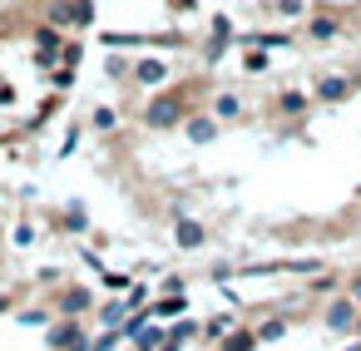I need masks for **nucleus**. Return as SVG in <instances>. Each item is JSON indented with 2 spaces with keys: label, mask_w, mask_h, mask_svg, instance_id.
<instances>
[{
  "label": "nucleus",
  "mask_w": 361,
  "mask_h": 351,
  "mask_svg": "<svg viewBox=\"0 0 361 351\" xmlns=\"http://www.w3.org/2000/svg\"><path fill=\"white\" fill-rule=\"evenodd\" d=\"M70 16H75V20H80V25H85V20H90V16H94V6H90V0H75V6H70Z\"/></svg>",
  "instance_id": "obj_9"
},
{
  "label": "nucleus",
  "mask_w": 361,
  "mask_h": 351,
  "mask_svg": "<svg viewBox=\"0 0 361 351\" xmlns=\"http://www.w3.org/2000/svg\"><path fill=\"white\" fill-rule=\"evenodd\" d=\"M218 114H223V119H233V114H238V99H233V94H223V99H218Z\"/></svg>",
  "instance_id": "obj_10"
},
{
  "label": "nucleus",
  "mask_w": 361,
  "mask_h": 351,
  "mask_svg": "<svg viewBox=\"0 0 361 351\" xmlns=\"http://www.w3.org/2000/svg\"><path fill=\"white\" fill-rule=\"evenodd\" d=\"M178 242H183V247H198V242H203V228H198V223H178Z\"/></svg>",
  "instance_id": "obj_3"
},
{
  "label": "nucleus",
  "mask_w": 361,
  "mask_h": 351,
  "mask_svg": "<svg viewBox=\"0 0 361 351\" xmlns=\"http://www.w3.org/2000/svg\"><path fill=\"white\" fill-rule=\"evenodd\" d=\"M326 321H331V326H351V307H346V302H336V307H331V316H326Z\"/></svg>",
  "instance_id": "obj_6"
},
{
  "label": "nucleus",
  "mask_w": 361,
  "mask_h": 351,
  "mask_svg": "<svg viewBox=\"0 0 361 351\" xmlns=\"http://www.w3.org/2000/svg\"><path fill=\"white\" fill-rule=\"evenodd\" d=\"M188 134H193V144H208V139H213V124H198V119H193Z\"/></svg>",
  "instance_id": "obj_8"
},
{
  "label": "nucleus",
  "mask_w": 361,
  "mask_h": 351,
  "mask_svg": "<svg viewBox=\"0 0 361 351\" xmlns=\"http://www.w3.org/2000/svg\"><path fill=\"white\" fill-rule=\"evenodd\" d=\"M346 94H351V80H341V75H331V80L317 85V99H326V104H336V99H346Z\"/></svg>",
  "instance_id": "obj_2"
},
{
  "label": "nucleus",
  "mask_w": 361,
  "mask_h": 351,
  "mask_svg": "<svg viewBox=\"0 0 361 351\" xmlns=\"http://www.w3.org/2000/svg\"><path fill=\"white\" fill-rule=\"evenodd\" d=\"M178 114H183V104H178L173 94H164V99H154V104H149V124H159V129L178 124Z\"/></svg>",
  "instance_id": "obj_1"
},
{
  "label": "nucleus",
  "mask_w": 361,
  "mask_h": 351,
  "mask_svg": "<svg viewBox=\"0 0 361 351\" xmlns=\"http://www.w3.org/2000/svg\"><path fill=\"white\" fill-rule=\"evenodd\" d=\"M139 80H144V85H159V80H169V75H164V65L144 60V65H139Z\"/></svg>",
  "instance_id": "obj_4"
},
{
  "label": "nucleus",
  "mask_w": 361,
  "mask_h": 351,
  "mask_svg": "<svg viewBox=\"0 0 361 351\" xmlns=\"http://www.w3.org/2000/svg\"><path fill=\"white\" fill-rule=\"evenodd\" d=\"M351 297H356V302H361V282H351Z\"/></svg>",
  "instance_id": "obj_11"
},
{
  "label": "nucleus",
  "mask_w": 361,
  "mask_h": 351,
  "mask_svg": "<svg viewBox=\"0 0 361 351\" xmlns=\"http://www.w3.org/2000/svg\"><path fill=\"white\" fill-rule=\"evenodd\" d=\"M351 351H361V346H351Z\"/></svg>",
  "instance_id": "obj_12"
},
{
  "label": "nucleus",
  "mask_w": 361,
  "mask_h": 351,
  "mask_svg": "<svg viewBox=\"0 0 361 351\" xmlns=\"http://www.w3.org/2000/svg\"><path fill=\"white\" fill-rule=\"evenodd\" d=\"M252 341H257L252 331H238V336H228V346H223V351H252Z\"/></svg>",
  "instance_id": "obj_5"
},
{
  "label": "nucleus",
  "mask_w": 361,
  "mask_h": 351,
  "mask_svg": "<svg viewBox=\"0 0 361 351\" xmlns=\"http://www.w3.org/2000/svg\"><path fill=\"white\" fill-rule=\"evenodd\" d=\"M312 35H317V40H331V35H336V20H312Z\"/></svg>",
  "instance_id": "obj_7"
}]
</instances>
